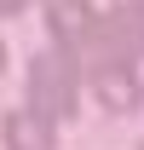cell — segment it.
<instances>
[{"instance_id":"3","label":"cell","mask_w":144,"mask_h":150,"mask_svg":"<svg viewBox=\"0 0 144 150\" xmlns=\"http://www.w3.org/2000/svg\"><path fill=\"white\" fill-rule=\"evenodd\" d=\"M92 23H98L92 0H46V29L58 35L64 52H69V46H87V40H92Z\"/></svg>"},{"instance_id":"1","label":"cell","mask_w":144,"mask_h":150,"mask_svg":"<svg viewBox=\"0 0 144 150\" xmlns=\"http://www.w3.org/2000/svg\"><path fill=\"white\" fill-rule=\"evenodd\" d=\"M29 110L46 115V121L75 110V64H69L64 46H58V52L29 58Z\"/></svg>"},{"instance_id":"6","label":"cell","mask_w":144,"mask_h":150,"mask_svg":"<svg viewBox=\"0 0 144 150\" xmlns=\"http://www.w3.org/2000/svg\"><path fill=\"white\" fill-rule=\"evenodd\" d=\"M0 69H6V46H0Z\"/></svg>"},{"instance_id":"2","label":"cell","mask_w":144,"mask_h":150,"mask_svg":"<svg viewBox=\"0 0 144 150\" xmlns=\"http://www.w3.org/2000/svg\"><path fill=\"white\" fill-rule=\"evenodd\" d=\"M92 98H98L104 110H115V115H133L138 98H144L133 64H92Z\"/></svg>"},{"instance_id":"7","label":"cell","mask_w":144,"mask_h":150,"mask_svg":"<svg viewBox=\"0 0 144 150\" xmlns=\"http://www.w3.org/2000/svg\"><path fill=\"white\" fill-rule=\"evenodd\" d=\"M138 18H144V12H138Z\"/></svg>"},{"instance_id":"8","label":"cell","mask_w":144,"mask_h":150,"mask_svg":"<svg viewBox=\"0 0 144 150\" xmlns=\"http://www.w3.org/2000/svg\"><path fill=\"white\" fill-rule=\"evenodd\" d=\"M138 150H144V144H138Z\"/></svg>"},{"instance_id":"5","label":"cell","mask_w":144,"mask_h":150,"mask_svg":"<svg viewBox=\"0 0 144 150\" xmlns=\"http://www.w3.org/2000/svg\"><path fill=\"white\" fill-rule=\"evenodd\" d=\"M23 6H29V0H0V18H18Z\"/></svg>"},{"instance_id":"4","label":"cell","mask_w":144,"mask_h":150,"mask_svg":"<svg viewBox=\"0 0 144 150\" xmlns=\"http://www.w3.org/2000/svg\"><path fill=\"white\" fill-rule=\"evenodd\" d=\"M6 150H52V121L23 110H6Z\"/></svg>"}]
</instances>
